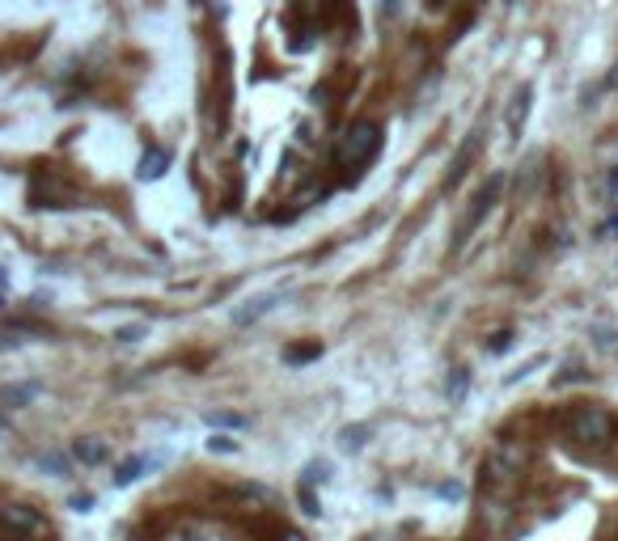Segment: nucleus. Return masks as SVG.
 <instances>
[{"instance_id":"f257e3e1","label":"nucleus","mask_w":618,"mask_h":541,"mask_svg":"<svg viewBox=\"0 0 618 541\" xmlns=\"http://www.w3.org/2000/svg\"><path fill=\"white\" fill-rule=\"evenodd\" d=\"M559 428L576 445H610L614 440V414L605 406H585L580 402V406H568L559 414Z\"/></svg>"},{"instance_id":"f03ea898","label":"nucleus","mask_w":618,"mask_h":541,"mask_svg":"<svg viewBox=\"0 0 618 541\" xmlns=\"http://www.w3.org/2000/svg\"><path fill=\"white\" fill-rule=\"evenodd\" d=\"M377 148H381V123L360 119V123H352V128L343 131L335 161H339L343 170H360V165H369L377 157Z\"/></svg>"},{"instance_id":"7ed1b4c3","label":"nucleus","mask_w":618,"mask_h":541,"mask_svg":"<svg viewBox=\"0 0 618 541\" xmlns=\"http://www.w3.org/2000/svg\"><path fill=\"white\" fill-rule=\"evenodd\" d=\"M0 533H4V537L47 533V520L38 516V508H26V504H4V508H0Z\"/></svg>"},{"instance_id":"20e7f679","label":"nucleus","mask_w":618,"mask_h":541,"mask_svg":"<svg viewBox=\"0 0 618 541\" xmlns=\"http://www.w3.org/2000/svg\"><path fill=\"white\" fill-rule=\"evenodd\" d=\"M525 462H530V448L517 445V440H505V445H496L488 453V465H483V470H488L491 478L508 482L513 474H521V470H525Z\"/></svg>"},{"instance_id":"39448f33","label":"nucleus","mask_w":618,"mask_h":541,"mask_svg":"<svg viewBox=\"0 0 618 541\" xmlns=\"http://www.w3.org/2000/svg\"><path fill=\"white\" fill-rule=\"evenodd\" d=\"M500 191H505V174H491V182H488V187H483L479 195H474V207L466 212V221H462V229H457V246H466V237H471L474 229H479V221H483L491 207H496Z\"/></svg>"},{"instance_id":"423d86ee","label":"nucleus","mask_w":618,"mask_h":541,"mask_svg":"<svg viewBox=\"0 0 618 541\" xmlns=\"http://www.w3.org/2000/svg\"><path fill=\"white\" fill-rule=\"evenodd\" d=\"M280 301H284V292H280V287H276V292H263V296H255L250 304H242V309L233 313V321H238V326H250V321L267 318V313H271Z\"/></svg>"},{"instance_id":"0eeeda50","label":"nucleus","mask_w":618,"mask_h":541,"mask_svg":"<svg viewBox=\"0 0 618 541\" xmlns=\"http://www.w3.org/2000/svg\"><path fill=\"white\" fill-rule=\"evenodd\" d=\"M72 457L81 465H102L106 462V445H102L98 436H81V440L72 445Z\"/></svg>"},{"instance_id":"6e6552de","label":"nucleus","mask_w":618,"mask_h":541,"mask_svg":"<svg viewBox=\"0 0 618 541\" xmlns=\"http://www.w3.org/2000/svg\"><path fill=\"white\" fill-rule=\"evenodd\" d=\"M165 170H170V153H165V148H148L145 157H140V178H145V182H157Z\"/></svg>"},{"instance_id":"1a4fd4ad","label":"nucleus","mask_w":618,"mask_h":541,"mask_svg":"<svg viewBox=\"0 0 618 541\" xmlns=\"http://www.w3.org/2000/svg\"><path fill=\"white\" fill-rule=\"evenodd\" d=\"M530 97H534V89L525 85V89H517V97H513V111H508V131L517 136L521 128H525V114H530Z\"/></svg>"},{"instance_id":"9d476101","label":"nucleus","mask_w":618,"mask_h":541,"mask_svg":"<svg viewBox=\"0 0 618 541\" xmlns=\"http://www.w3.org/2000/svg\"><path fill=\"white\" fill-rule=\"evenodd\" d=\"M38 394V385H4L0 389V406H26Z\"/></svg>"},{"instance_id":"9b49d317","label":"nucleus","mask_w":618,"mask_h":541,"mask_svg":"<svg viewBox=\"0 0 618 541\" xmlns=\"http://www.w3.org/2000/svg\"><path fill=\"white\" fill-rule=\"evenodd\" d=\"M145 470H148L145 457H128V462H123L119 470H114V487H131V482H136V478L145 474Z\"/></svg>"},{"instance_id":"f8f14e48","label":"nucleus","mask_w":618,"mask_h":541,"mask_svg":"<svg viewBox=\"0 0 618 541\" xmlns=\"http://www.w3.org/2000/svg\"><path fill=\"white\" fill-rule=\"evenodd\" d=\"M233 495L238 499H250V504H271V491L259 487V482H242V487H233Z\"/></svg>"},{"instance_id":"ddd939ff","label":"nucleus","mask_w":618,"mask_h":541,"mask_svg":"<svg viewBox=\"0 0 618 541\" xmlns=\"http://www.w3.org/2000/svg\"><path fill=\"white\" fill-rule=\"evenodd\" d=\"M364 436H369V428H343L339 431V448L343 453H356V448H364Z\"/></svg>"},{"instance_id":"4468645a","label":"nucleus","mask_w":618,"mask_h":541,"mask_svg":"<svg viewBox=\"0 0 618 541\" xmlns=\"http://www.w3.org/2000/svg\"><path fill=\"white\" fill-rule=\"evenodd\" d=\"M318 355H322V347H318V343H301V347H288V351H284V360H288V364H305V360H318Z\"/></svg>"},{"instance_id":"2eb2a0df","label":"nucleus","mask_w":618,"mask_h":541,"mask_svg":"<svg viewBox=\"0 0 618 541\" xmlns=\"http://www.w3.org/2000/svg\"><path fill=\"white\" fill-rule=\"evenodd\" d=\"M296 499H301V512H305V516H322V499L313 495V487H305V482H301Z\"/></svg>"},{"instance_id":"dca6fc26","label":"nucleus","mask_w":618,"mask_h":541,"mask_svg":"<svg viewBox=\"0 0 618 541\" xmlns=\"http://www.w3.org/2000/svg\"><path fill=\"white\" fill-rule=\"evenodd\" d=\"M466 385H471L466 368H454V377H449V385H445V389H449V398H454V402H462V398H466Z\"/></svg>"},{"instance_id":"f3484780","label":"nucleus","mask_w":618,"mask_h":541,"mask_svg":"<svg viewBox=\"0 0 618 541\" xmlns=\"http://www.w3.org/2000/svg\"><path fill=\"white\" fill-rule=\"evenodd\" d=\"M326 478H330V465H326V462H309L301 482H305V487H313V482H326Z\"/></svg>"},{"instance_id":"a211bd4d","label":"nucleus","mask_w":618,"mask_h":541,"mask_svg":"<svg viewBox=\"0 0 618 541\" xmlns=\"http://www.w3.org/2000/svg\"><path fill=\"white\" fill-rule=\"evenodd\" d=\"M38 465H43V470H51V474H64V470H68V457H60V453H43V457H38Z\"/></svg>"},{"instance_id":"6ab92c4d","label":"nucleus","mask_w":618,"mask_h":541,"mask_svg":"<svg viewBox=\"0 0 618 541\" xmlns=\"http://www.w3.org/2000/svg\"><path fill=\"white\" fill-rule=\"evenodd\" d=\"M208 453H238V440H233V436H212Z\"/></svg>"},{"instance_id":"aec40b11","label":"nucleus","mask_w":618,"mask_h":541,"mask_svg":"<svg viewBox=\"0 0 618 541\" xmlns=\"http://www.w3.org/2000/svg\"><path fill=\"white\" fill-rule=\"evenodd\" d=\"M208 423H212V428H242L246 419H242V414H208Z\"/></svg>"},{"instance_id":"412c9836","label":"nucleus","mask_w":618,"mask_h":541,"mask_svg":"<svg viewBox=\"0 0 618 541\" xmlns=\"http://www.w3.org/2000/svg\"><path fill=\"white\" fill-rule=\"evenodd\" d=\"M114 338H119V343H140V338H145V326H123Z\"/></svg>"},{"instance_id":"4be33fe9","label":"nucleus","mask_w":618,"mask_h":541,"mask_svg":"<svg viewBox=\"0 0 618 541\" xmlns=\"http://www.w3.org/2000/svg\"><path fill=\"white\" fill-rule=\"evenodd\" d=\"M508 347H513V335H508V330H500V335L488 343V351H496V355H500V351H508Z\"/></svg>"},{"instance_id":"5701e85b","label":"nucleus","mask_w":618,"mask_h":541,"mask_svg":"<svg viewBox=\"0 0 618 541\" xmlns=\"http://www.w3.org/2000/svg\"><path fill=\"white\" fill-rule=\"evenodd\" d=\"M280 541H309V537L301 533V529H284V533H280Z\"/></svg>"},{"instance_id":"b1692460","label":"nucleus","mask_w":618,"mask_h":541,"mask_svg":"<svg viewBox=\"0 0 618 541\" xmlns=\"http://www.w3.org/2000/svg\"><path fill=\"white\" fill-rule=\"evenodd\" d=\"M610 187H614V191H618V165H614V174H610Z\"/></svg>"},{"instance_id":"393cba45","label":"nucleus","mask_w":618,"mask_h":541,"mask_svg":"<svg viewBox=\"0 0 618 541\" xmlns=\"http://www.w3.org/2000/svg\"><path fill=\"white\" fill-rule=\"evenodd\" d=\"M440 4H445V0H428V9H440Z\"/></svg>"},{"instance_id":"a878e982","label":"nucleus","mask_w":618,"mask_h":541,"mask_svg":"<svg viewBox=\"0 0 618 541\" xmlns=\"http://www.w3.org/2000/svg\"><path fill=\"white\" fill-rule=\"evenodd\" d=\"M170 541H196V537H187V533H182V537H170Z\"/></svg>"}]
</instances>
